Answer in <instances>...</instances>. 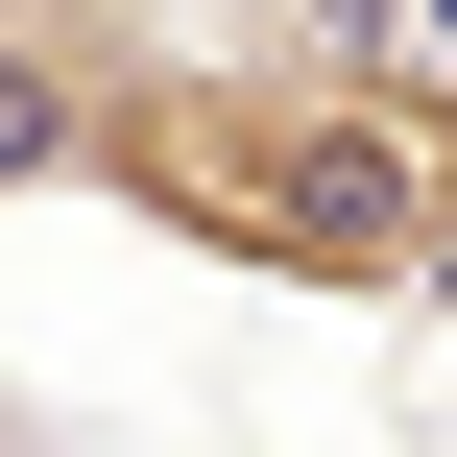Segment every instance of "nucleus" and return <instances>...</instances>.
<instances>
[{
    "label": "nucleus",
    "instance_id": "obj_1",
    "mask_svg": "<svg viewBox=\"0 0 457 457\" xmlns=\"http://www.w3.org/2000/svg\"><path fill=\"white\" fill-rule=\"evenodd\" d=\"M72 193L145 217V241L217 265V289L410 313V289H457V24H386V48L145 24L120 96L72 120Z\"/></svg>",
    "mask_w": 457,
    "mask_h": 457
},
{
    "label": "nucleus",
    "instance_id": "obj_2",
    "mask_svg": "<svg viewBox=\"0 0 457 457\" xmlns=\"http://www.w3.org/2000/svg\"><path fill=\"white\" fill-rule=\"evenodd\" d=\"M145 24H193V0H0V217L24 193H72V120L120 96V48Z\"/></svg>",
    "mask_w": 457,
    "mask_h": 457
}]
</instances>
